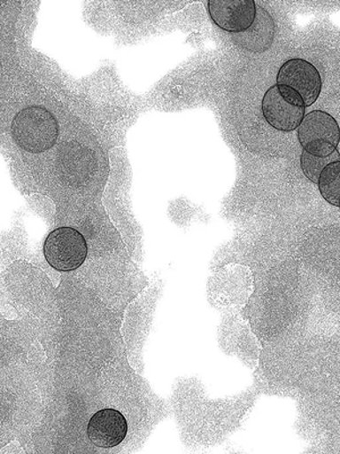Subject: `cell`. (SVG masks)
I'll list each match as a JSON object with an SVG mask.
<instances>
[{"mask_svg": "<svg viewBox=\"0 0 340 454\" xmlns=\"http://www.w3.org/2000/svg\"><path fill=\"white\" fill-rule=\"evenodd\" d=\"M58 132L54 115L42 107L23 109L12 124L16 144L32 153H42L54 147Z\"/></svg>", "mask_w": 340, "mask_h": 454, "instance_id": "obj_1", "label": "cell"}, {"mask_svg": "<svg viewBox=\"0 0 340 454\" xmlns=\"http://www.w3.org/2000/svg\"><path fill=\"white\" fill-rule=\"evenodd\" d=\"M263 116L279 131L297 129L305 117V106L301 97L285 85H274L262 100Z\"/></svg>", "mask_w": 340, "mask_h": 454, "instance_id": "obj_2", "label": "cell"}, {"mask_svg": "<svg viewBox=\"0 0 340 454\" xmlns=\"http://www.w3.org/2000/svg\"><path fill=\"white\" fill-rule=\"evenodd\" d=\"M298 129V140L311 155L328 157L339 145V127L333 116L314 111L303 117Z\"/></svg>", "mask_w": 340, "mask_h": 454, "instance_id": "obj_3", "label": "cell"}, {"mask_svg": "<svg viewBox=\"0 0 340 454\" xmlns=\"http://www.w3.org/2000/svg\"><path fill=\"white\" fill-rule=\"evenodd\" d=\"M44 255L51 267L60 271L79 269L87 258L88 245L82 234L71 227H60L48 235Z\"/></svg>", "mask_w": 340, "mask_h": 454, "instance_id": "obj_4", "label": "cell"}, {"mask_svg": "<svg viewBox=\"0 0 340 454\" xmlns=\"http://www.w3.org/2000/svg\"><path fill=\"white\" fill-rule=\"evenodd\" d=\"M279 85H285L301 97L305 107L318 100L322 81L317 68L305 59H294L282 65L277 76Z\"/></svg>", "mask_w": 340, "mask_h": 454, "instance_id": "obj_5", "label": "cell"}, {"mask_svg": "<svg viewBox=\"0 0 340 454\" xmlns=\"http://www.w3.org/2000/svg\"><path fill=\"white\" fill-rule=\"evenodd\" d=\"M209 14L222 30L241 34L248 30L257 14L252 0H210Z\"/></svg>", "mask_w": 340, "mask_h": 454, "instance_id": "obj_6", "label": "cell"}, {"mask_svg": "<svg viewBox=\"0 0 340 454\" xmlns=\"http://www.w3.org/2000/svg\"><path fill=\"white\" fill-rule=\"evenodd\" d=\"M128 434V421L115 409H104L92 416L88 425V436L97 447H117Z\"/></svg>", "mask_w": 340, "mask_h": 454, "instance_id": "obj_7", "label": "cell"}, {"mask_svg": "<svg viewBox=\"0 0 340 454\" xmlns=\"http://www.w3.org/2000/svg\"><path fill=\"white\" fill-rule=\"evenodd\" d=\"M274 36V23L268 12L257 7V14L248 30L241 32L234 38L235 43L243 50L262 52L269 50Z\"/></svg>", "mask_w": 340, "mask_h": 454, "instance_id": "obj_8", "label": "cell"}, {"mask_svg": "<svg viewBox=\"0 0 340 454\" xmlns=\"http://www.w3.org/2000/svg\"><path fill=\"white\" fill-rule=\"evenodd\" d=\"M320 193L330 205L339 207L340 160L334 161L322 169L319 176Z\"/></svg>", "mask_w": 340, "mask_h": 454, "instance_id": "obj_9", "label": "cell"}, {"mask_svg": "<svg viewBox=\"0 0 340 454\" xmlns=\"http://www.w3.org/2000/svg\"><path fill=\"white\" fill-rule=\"evenodd\" d=\"M336 156H339L338 153H331V155L328 157H317L303 150L301 156L303 173H305V176L309 178L310 181L318 184L319 176L322 169L325 168L326 166L334 163V161H337L336 160Z\"/></svg>", "mask_w": 340, "mask_h": 454, "instance_id": "obj_10", "label": "cell"}]
</instances>
